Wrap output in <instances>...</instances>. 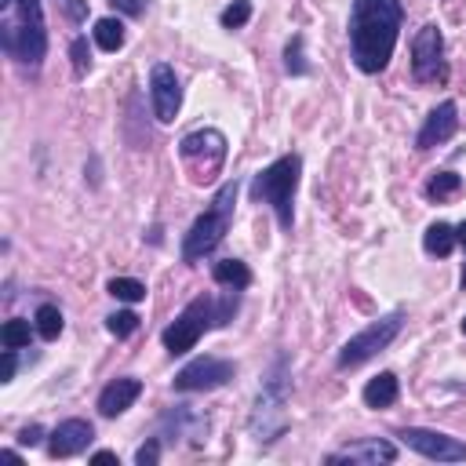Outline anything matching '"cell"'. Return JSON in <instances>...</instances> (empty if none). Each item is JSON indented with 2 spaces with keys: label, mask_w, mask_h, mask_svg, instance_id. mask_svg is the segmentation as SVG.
Returning <instances> with one entry per match:
<instances>
[{
  "label": "cell",
  "mask_w": 466,
  "mask_h": 466,
  "mask_svg": "<svg viewBox=\"0 0 466 466\" xmlns=\"http://www.w3.org/2000/svg\"><path fill=\"white\" fill-rule=\"evenodd\" d=\"M404 4L400 0H353L350 4V58L364 76H375L390 66L400 40Z\"/></svg>",
  "instance_id": "1"
},
{
  "label": "cell",
  "mask_w": 466,
  "mask_h": 466,
  "mask_svg": "<svg viewBox=\"0 0 466 466\" xmlns=\"http://www.w3.org/2000/svg\"><path fill=\"white\" fill-rule=\"evenodd\" d=\"M237 302H240V288H229L222 299H211V295H197V299H189V302L182 306V313L160 331L164 350H167L171 357L189 353V350L200 342L204 331L229 324V317L237 313Z\"/></svg>",
  "instance_id": "2"
},
{
  "label": "cell",
  "mask_w": 466,
  "mask_h": 466,
  "mask_svg": "<svg viewBox=\"0 0 466 466\" xmlns=\"http://www.w3.org/2000/svg\"><path fill=\"white\" fill-rule=\"evenodd\" d=\"M288 397H291V364L288 353H277L248 415V433L255 444H273L288 430Z\"/></svg>",
  "instance_id": "3"
},
{
  "label": "cell",
  "mask_w": 466,
  "mask_h": 466,
  "mask_svg": "<svg viewBox=\"0 0 466 466\" xmlns=\"http://www.w3.org/2000/svg\"><path fill=\"white\" fill-rule=\"evenodd\" d=\"M0 47L18 66L36 69L47 55V22H44V0H15L11 11L0 18Z\"/></svg>",
  "instance_id": "4"
},
{
  "label": "cell",
  "mask_w": 466,
  "mask_h": 466,
  "mask_svg": "<svg viewBox=\"0 0 466 466\" xmlns=\"http://www.w3.org/2000/svg\"><path fill=\"white\" fill-rule=\"evenodd\" d=\"M299 178H302V157L299 153H284L273 164H266L251 178V186H248L255 204H269L273 208V215H277L284 233H291V226H295V189H299Z\"/></svg>",
  "instance_id": "5"
},
{
  "label": "cell",
  "mask_w": 466,
  "mask_h": 466,
  "mask_svg": "<svg viewBox=\"0 0 466 466\" xmlns=\"http://www.w3.org/2000/svg\"><path fill=\"white\" fill-rule=\"evenodd\" d=\"M237 193H240V182H237V178L222 182L218 193L211 197V208L200 211V215L193 218V226H189L186 237H182V251H178L186 266L200 262L204 255H211V251L226 240V233H229V226H233V204H237Z\"/></svg>",
  "instance_id": "6"
},
{
  "label": "cell",
  "mask_w": 466,
  "mask_h": 466,
  "mask_svg": "<svg viewBox=\"0 0 466 466\" xmlns=\"http://www.w3.org/2000/svg\"><path fill=\"white\" fill-rule=\"evenodd\" d=\"M226 153H229V142L218 127H197L178 138V160L193 186H211L226 164Z\"/></svg>",
  "instance_id": "7"
},
{
  "label": "cell",
  "mask_w": 466,
  "mask_h": 466,
  "mask_svg": "<svg viewBox=\"0 0 466 466\" xmlns=\"http://www.w3.org/2000/svg\"><path fill=\"white\" fill-rule=\"evenodd\" d=\"M400 328H404V313H386V317L371 320L364 331H357V335H350V339L342 342L335 364H339V368H357V364L371 360L375 353H382V350L400 335Z\"/></svg>",
  "instance_id": "8"
},
{
  "label": "cell",
  "mask_w": 466,
  "mask_h": 466,
  "mask_svg": "<svg viewBox=\"0 0 466 466\" xmlns=\"http://www.w3.org/2000/svg\"><path fill=\"white\" fill-rule=\"evenodd\" d=\"M233 375H237V364H233V360L204 353V357H193V360L171 379V386H175L178 393H204V390L226 386Z\"/></svg>",
  "instance_id": "9"
},
{
  "label": "cell",
  "mask_w": 466,
  "mask_h": 466,
  "mask_svg": "<svg viewBox=\"0 0 466 466\" xmlns=\"http://www.w3.org/2000/svg\"><path fill=\"white\" fill-rule=\"evenodd\" d=\"M411 76L419 84L444 80V33L437 22H426L411 36Z\"/></svg>",
  "instance_id": "10"
},
{
  "label": "cell",
  "mask_w": 466,
  "mask_h": 466,
  "mask_svg": "<svg viewBox=\"0 0 466 466\" xmlns=\"http://www.w3.org/2000/svg\"><path fill=\"white\" fill-rule=\"evenodd\" d=\"M397 437H400L411 451H419L422 459H430V462H466V441L448 437V433H441V430L404 426V430H397Z\"/></svg>",
  "instance_id": "11"
},
{
  "label": "cell",
  "mask_w": 466,
  "mask_h": 466,
  "mask_svg": "<svg viewBox=\"0 0 466 466\" xmlns=\"http://www.w3.org/2000/svg\"><path fill=\"white\" fill-rule=\"evenodd\" d=\"M149 102H153V116L160 124H171L182 109V80L175 73L171 62H153L149 66Z\"/></svg>",
  "instance_id": "12"
},
{
  "label": "cell",
  "mask_w": 466,
  "mask_h": 466,
  "mask_svg": "<svg viewBox=\"0 0 466 466\" xmlns=\"http://www.w3.org/2000/svg\"><path fill=\"white\" fill-rule=\"evenodd\" d=\"M91 441H95V426L87 419H62L47 433V455L51 459H69V455L87 451Z\"/></svg>",
  "instance_id": "13"
},
{
  "label": "cell",
  "mask_w": 466,
  "mask_h": 466,
  "mask_svg": "<svg viewBox=\"0 0 466 466\" xmlns=\"http://www.w3.org/2000/svg\"><path fill=\"white\" fill-rule=\"evenodd\" d=\"M459 131V106L451 98H444L441 106H433L415 135V149H433V146H444L451 135Z\"/></svg>",
  "instance_id": "14"
},
{
  "label": "cell",
  "mask_w": 466,
  "mask_h": 466,
  "mask_svg": "<svg viewBox=\"0 0 466 466\" xmlns=\"http://www.w3.org/2000/svg\"><path fill=\"white\" fill-rule=\"evenodd\" d=\"M393 459H397V444L386 437H364V441H353V444L324 455V462H364V466H379V462H393Z\"/></svg>",
  "instance_id": "15"
},
{
  "label": "cell",
  "mask_w": 466,
  "mask_h": 466,
  "mask_svg": "<svg viewBox=\"0 0 466 466\" xmlns=\"http://www.w3.org/2000/svg\"><path fill=\"white\" fill-rule=\"evenodd\" d=\"M138 397H142V382H138L135 375H120V379H113V382L102 386V393H98V415L116 419V415H124Z\"/></svg>",
  "instance_id": "16"
},
{
  "label": "cell",
  "mask_w": 466,
  "mask_h": 466,
  "mask_svg": "<svg viewBox=\"0 0 466 466\" xmlns=\"http://www.w3.org/2000/svg\"><path fill=\"white\" fill-rule=\"evenodd\" d=\"M164 426H171V441H175V437H189L193 444H204V441H208V415H200V411L189 408V404H175V408L164 415Z\"/></svg>",
  "instance_id": "17"
},
{
  "label": "cell",
  "mask_w": 466,
  "mask_h": 466,
  "mask_svg": "<svg viewBox=\"0 0 466 466\" xmlns=\"http://www.w3.org/2000/svg\"><path fill=\"white\" fill-rule=\"evenodd\" d=\"M360 397H364V404H368V408L386 411V408H393V404H397V397H400V382H397V375H393V371H379L375 379H368V382H364Z\"/></svg>",
  "instance_id": "18"
},
{
  "label": "cell",
  "mask_w": 466,
  "mask_h": 466,
  "mask_svg": "<svg viewBox=\"0 0 466 466\" xmlns=\"http://www.w3.org/2000/svg\"><path fill=\"white\" fill-rule=\"evenodd\" d=\"M211 277H215V284H222V288H248L251 284V269H248V262H240V258H218L215 266H211Z\"/></svg>",
  "instance_id": "19"
},
{
  "label": "cell",
  "mask_w": 466,
  "mask_h": 466,
  "mask_svg": "<svg viewBox=\"0 0 466 466\" xmlns=\"http://www.w3.org/2000/svg\"><path fill=\"white\" fill-rule=\"evenodd\" d=\"M455 244H459V240H455V226H448V222H430L426 233H422V248H426L430 255H437V258L451 255Z\"/></svg>",
  "instance_id": "20"
},
{
  "label": "cell",
  "mask_w": 466,
  "mask_h": 466,
  "mask_svg": "<svg viewBox=\"0 0 466 466\" xmlns=\"http://www.w3.org/2000/svg\"><path fill=\"white\" fill-rule=\"evenodd\" d=\"M462 189V175H455V171H433L430 178H426V186H422V193H426V200H448V197H455Z\"/></svg>",
  "instance_id": "21"
},
{
  "label": "cell",
  "mask_w": 466,
  "mask_h": 466,
  "mask_svg": "<svg viewBox=\"0 0 466 466\" xmlns=\"http://www.w3.org/2000/svg\"><path fill=\"white\" fill-rule=\"evenodd\" d=\"M91 33H95V44H98L102 51H120L124 40H127V29H124L120 18H98Z\"/></svg>",
  "instance_id": "22"
},
{
  "label": "cell",
  "mask_w": 466,
  "mask_h": 466,
  "mask_svg": "<svg viewBox=\"0 0 466 466\" xmlns=\"http://www.w3.org/2000/svg\"><path fill=\"white\" fill-rule=\"evenodd\" d=\"M33 324H36V335L40 339H58L62 335V328H66V320H62V309L55 306V302H40L36 306V313H33Z\"/></svg>",
  "instance_id": "23"
},
{
  "label": "cell",
  "mask_w": 466,
  "mask_h": 466,
  "mask_svg": "<svg viewBox=\"0 0 466 466\" xmlns=\"http://www.w3.org/2000/svg\"><path fill=\"white\" fill-rule=\"evenodd\" d=\"M33 328H36V324H33ZM33 328H29L25 317H11V320H4V328H0V342H4L7 350H22V346H29Z\"/></svg>",
  "instance_id": "24"
},
{
  "label": "cell",
  "mask_w": 466,
  "mask_h": 466,
  "mask_svg": "<svg viewBox=\"0 0 466 466\" xmlns=\"http://www.w3.org/2000/svg\"><path fill=\"white\" fill-rule=\"evenodd\" d=\"M106 291L116 299V302H142L146 299V284L135 280V277H113L106 284Z\"/></svg>",
  "instance_id": "25"
},
{
  "label": "cell",
  "mask_w": 466,
  "mask_h": 466,
  "mask_svg": "<svg viewBox=\"0 0 466 466\" xmlns=\"http://www.w3.org/2000/svg\"><path fill=\"white\" fill-rule=\"evenodd\" d=\"M302 33H295L288 44H284V73H291V76H306L309 73V62H306V55H302Z\"/></svg>",
  "instance_id": "26"
},
{
  "label": "cell",
  "mask_w": 466,
  "mask_h": 466,
  "mask_svg": "<svg viewBox=\"0 0 466 466\" xmlns=\"http://www.w3.org/2000/svg\"><path fill=\"white\" fill-rule=\"evenodd\" d=\"M248 18H251V0H233V4H226L222 15H218L222 29H244Z\"/></svg>",
  "instance_id": "27"
},
{
  "label": "cell",
  "mask_w": 466,
  "mask_h": 466,
  "mask_svg": "<svg viewBox=\"0 0 466 466\" xmlns=\"http://www.w3.org/2000/svg\"><path fill=\"white\" fill-rule=\"evenodd\" d=\"M106 328H109V335L127 339V335L138 328V317H135L131 309H116V313H109V317H106Z\"/></svg>",
  "instance_id": "28"
},
{
  "label": "cell",
  "mask_w": 466,
  "mask_h": 466,
  "mask_svg": "<svg viewBox=\"0 0 466 466\" xmlns=\"http://www.w3.org/2000/svg\"><path fill=\"white\" fill-rule=\"evenodd\" d=\"M69 58H73V73H76V76H87V69H91V47H87V36H73V44H69Z\"/></svg>",
  "instance_id": "29"
},
{
  "label": "cell",
  "mask_w": 466,
  "mask_h": 466,
  "mask_svg": "<svg viewBox=\"0 0 466 466\" xmlns=\"http://www.w3.org/2000/svg\"><path fill=\"white\" fill-rule=\"evenodd\" d=\"M157 462H160V437H149L146 444H138L135 466H157Z\"/></svg>",
  "instance_id": "30"
},
{
  "label": "cell",
  "mask_w": 466,
  "mask_h": 466,
  "mask_svg": "<svg viewBox=\"0 0 466 466\" xmlns=\"http://www.w3.org/2000/svg\"><path fill=\"white\" fill-rule=\"evenodd\" d=\"M40 441H44V426H36V422L22 426V433H18V444H22V448H36Z\"/></svg>",
  "instance_id": "31"
},
{
  "label": "cell",
  "mask_w": 466,
  "mask_h": 466,
  "mask_svg": "<svg viewBox=\"0 0 466 466\" xmlns=\"http://www.w3.org/2000/svg\"><path fill=\"white\" fill-rule=\"evenodd\" d=\"M116 11H124V15H131V18H138V15H146V0H109Z\"/></svg>",
  "instance_id": "32"
},
{
  "label": "cell",
  "mask_w": 466,
  "mask_h": 466,
  "mask_svg": "<svg viewBox=\"0 0 466 466\" xmlns=\"http://www.w3.org/2000/svg\"><path fill=\"white\" fill-rule=\"evenodd\" d=\"M15 371H18V357H15V350L4 346V375H0V382H11Z\"/></svg>",
  "instance_id": "33"
},
{
  "label": "cell",
  "mask_w": 466,
  "mask_h": 466,
  "mask_svg": "<svg viewBox=\"0 0 466 466\" xmlns=\"http://www.w3.org/2000/svg\"><path fill=\"white\" fill-rule=\"evenodd\" d=\"M66 15H69L73 22H80V18L87 15V0H66Z\"/></svg>",
  "instance_id": "34"
},
{
  "label": "cell",
  "mask_w": 466,
  "mask_h": 466,
  "mask_svg": "<svg viewBox=\"0 0 466 466\" xmlns=\"http://www.w3.org/2000/svg\"><path fill=\"white\" fill-rule=\"evenodd\" d=\"M91 462H116V451H106V448H102V451L91 455Z\"/></svg>",
  "instance_id": "35"
},
{
  "label": "cell",
  "mask_w": 466,
  "mask_h": 466,
  "mask_svg": "<svg viewBox=\"0 0 466 466\" xmlns=\"http://www.w3.org/2000/svg\"><path fill=\"white\" fill-rule=\"evenodd\" d=\"M455 240H459V244H462V248H466V218H462V222H459V226H455Z\"/></svg>",
  "instance_id": "36"
},
{
  "label": "cell",
  "mask_w": 466,
  "mask_h": 466,
  "mask_svg": "<svg viewBox=\"0 0 466 466\" xmlns=\"http://www.w3.org/2000/svg\"><path fill=\"white\" fill-rule=\"evenodd\" d=\"M459 288L466 291V266H462V277H459Z\"/></svg>",
  "instance_id": "37"
},
{
  "label": "cell",
  "mask_w": 466,
  "mask_h": 466,
  "mask_svg": "<svg viewBox=\"0 0 466 466\" xmlns=\"http://www.w3.org/2000/svg\"><path fill=\"white\" fill-rule=\"evenodd\" d=\"M462 335H466V320H462Z\"/></svg>",
  "instance_id": "38"
}]
</instances>
